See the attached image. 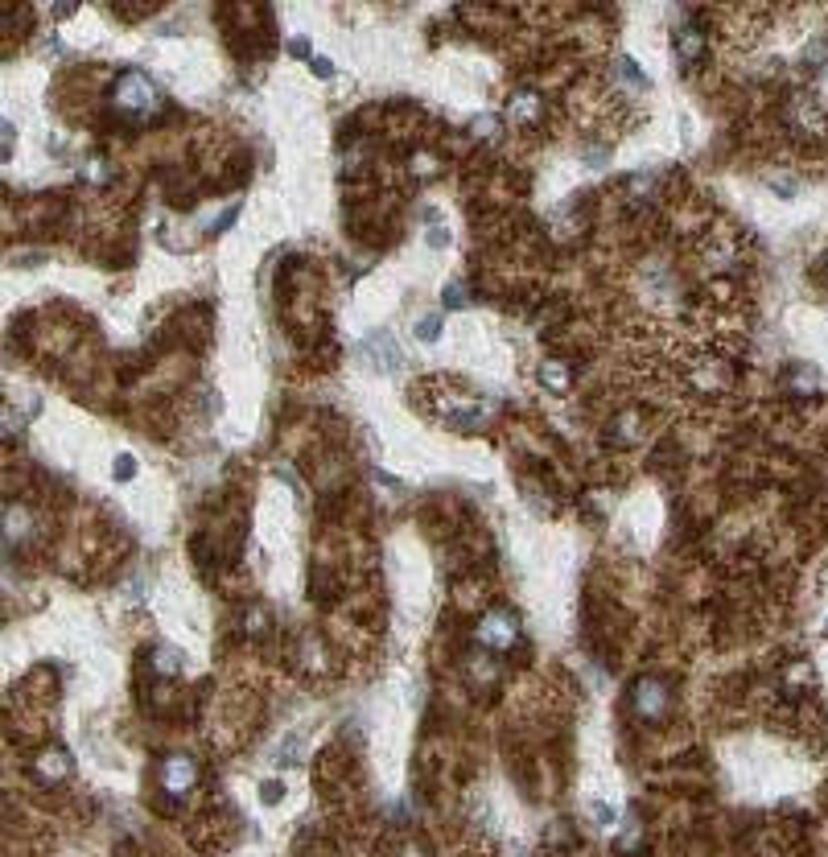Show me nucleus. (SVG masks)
<instances>
[{
    "instance_id": "7c9ffc66",
    "label": "nucleus",
    "mask_w": 828,
    "mask_h": 857,
    "mask_svg": "<svg viewBox=\"0 0 828 857\" xmlns=\"http://www.w3.org/2000/svg\"><path fill=\"white\" fill-rule=\"evenodd\" d=\"M511 857H528V853H520V849H511Z\"/></svg>"
},
{
    "instance_id": "a211bd4d",
    "label": "nucleus",
    "mask_w": 828,
    "mask_h": 857,
    "mask_svg": "<svg viewBox=\"0 0 828 857\" xmlns=\"http://www.w3.org/2000/svg\"><path fill=\"white\" fill-rule=\"evenodd\" d=\"M441 301H445V305H450V310H462V305L470 301V289H466L462 281H450V285H445V289H441Z\"/></svg>"
},
{
    "instance_id": "aec40b11",
    "label": "nucleus",
    "mask_w": 828,
    "mask_h": 857,
    "mask_svg": "<svg viewBox=\"0 0 828 857\" xmlns=\"http://www.w3.org/2000/svg\"><path fill=\"white\" fill-rule=\"evenodd\" d=\"M639 849H643V829H631V833H623V837L614 841V853H618V857L639 853Z\"/></svg>"
},
{
    "instance_id": "f257e3e1",
    "label": "nucleus",
    "mask_w": 828,
    "mask_h": 857,
    "mask_svg": "<svg viewBox=\"0 0 828 857\" xmlns=\"http://www.w3.org/2000/svg\"><path fill=\"white\" fill-rule=\"evenodd\" d=\"M474 639L499 656V651H511L515 643L524 639V623H520V614H515L511 606H495V610H487V614L478 619Z\"/></svg>"
},
{
    "instance_id": "b1692460",
    "label": "nucleus",
    "mask_w": 828,
    "mask_h": 857,
    "mask_svg": "<svg viewBox=\"0 0 828 857\" xmlns=\"http://www.w3.org/2000/svg\"><path fill=\"white\" fill-rule=\"evenodd\" d=\"M470 128L482 136V141H491V132L499 128V120H495V116H474V120H470Z\"/></svg>"
},
{
    "instance_id": "6ab92c4d",
    "label": "nucleus",
    "mask_w": 828,
    "mask_h": 857,
    "mask_svg": "<svg viewBox=\"0 0 828 857\" xmlns=\"http://www.w3.org/2000/svg\"><path fill=\"white\" fill-rule=\"evenodd\" d=\"M441 326H445L441 314H425V318L417 322V338H421V342H437V338H441Z\"/></svg>"
},
{
    "instance_id": "c85d7f7f",
    "label": "nucleus",
    "mask_w": 828,
    "mask_h": 857,
    "mask_svg": "<svg viewBox=\"0 0 828 857\" xmlns=\"http://www.w3.org/2000/svg\"><path fill=\"white\" fill-rule=\"evenodd\" d=\"M314 75H318V79H330V75H334V62H330V58H314Z\"/></svg>"
},
{
    "instance_id": "a878e982",
    "label": "nucleus",
    "mask_w": 828,
    "mask_h": 857,
    "mask_svg": "<svg viewBox=\"0 0 828 857\" xmlns=\"http://www.w3.org/2000/svg\"><path fill=\"white\" fill-rule=\"evenodd\" d=\"M824 58H828V46H824V42H812V46L804 50V62H808V66H816V62H824Z\"/></svg>"
},
{
    "instance_id": "2f4dec72",
    "label": "nucleus",
    "mask_w": 828,
    "mask_h": 857,
    "mask_svg": "<svg viewBox=\"0 0 828 857\" xmlns=\"http://www.w3.org/2000/svg\"><path fill=\"white\" fill-rule=\"evenodd\" d=\"M824 631H828V619H824Z\"/></svg>"
},
{
    "instance_id": "393cba45",
    "label": "nucleus",
    "mask_w": 828,
    "mask_h": 857,
    "mask_svg": "<svg viewBox=\"0 0 828 857\" xmlns=\"http://www.w3.org/2000/svg\"><path fill=\"white\" fill-rule=\"evenodd\" d=\"M590 816H594V820H602V825H614V808H610V804H602V800H594V804H590Z\"/></svg>"
},
{
    "instance_id": "bb28decb",
    "label": "nucleus",
    "mask_w": 828,
    "mask_h": 857,
    "mask_svg": "<svg viewBox=\"0 0 828 857\" xmlns=\"http://www.w3.org/2000/svg\"><path fill=\"white\" fill-rule=\"evenodd\" d=\"M289 54H293V58H309V54H314V46H309V38H293V42H289Z\"/></svg>"
},
{
    "instance_id": "f03ea898",
    "label": "nucleus",
    "mask_w": 828,
    "mask_h": 857,
    "mask_svg": "<svg viewBox=\"0 0 828 857\" xmlns=\"http://www.w3.org/2000/svg\"><path fill=\"white\" fill-rule=\"evenodd\" d=\"M631 713L639 717L643 726H660L664 717L672 713V689L660 676H639L631 684Z\"/></svg>"
},
{
    "instance_id": "39448f33",
    "label": "nucleus",
    "mask_w": 828,
    "mask_h": 857,
    "mask_svg": "<svg viewBox=\"0 0 828 857\" xmlns=\"http://www.w3.org/2000/svg\"><path fill=\"white\" fill-rule=\"evenodd\" d=\"M66 775H71V754H66L62 746H54V750L38 754V763H33V779H38V783H46V787L62 783Z\"/></svg>"
},
{
    "instance_id": "5701e85b",
    "label": "nucleus",
    "mask_w": 828,
    "mask_h": 857,
    "mask_svg": "<svg viewBox=\"0 0 828 857\" xmlns=\"http://www.w3.org/2000/svg\"><path fill=\"white\" fill-rule=\"evenodd\" d=\"M281 796H285V783H281V779H268V783L260 787V800H264V804H281Z\"/></svg>"
},
{
    "instance_id": "f3484780",
    "label": "nucleus",
    "mask_w": 828,
    "mask_h": 857,
    "mask_svg": "<svg viewBox=\"0 0 828 857\" xmlns=\"http://www.w3.org/2000/svg\"><path fill=\"white\" fill-rule=\"evenodd\" d=\"M244 631L248 635H264L268 631V610L264 606H248L244 610Z\"/></svg>"
},
{
    "instance_id": "423d86ee",
    "label": "nucleus",
    "mask_w": 828,
    "mask_h": 857,
    "mask_svg": "<svg viewBox=\"0 0 828 857\" xmlns=\"http://www.w3.org/2000/svg\"><path fill=\"white\" fill-rule=\"evenodd\" d=\"M363 355L375 363V371H396L400 363H404V355H400V347L388 338V334H371L367 342H363Z\"/></svg>"
},
{
    "instance_id": "cd10ccee",
    "label": "nucleus",
    "mask_w": 828,
    "mask_h": 857,
    "mask_svg": "<svg viewBox=\"0 0 828 857\" xmlns=\"http://www.w3.org/2000/svg\"><path fill=\"white\" fill-rule=\"evenodd\" d=\"M429 244H433V248H445V244H450V231H445L441 223H437V227H429Z\"/></svg>"
},
{
    "instance_id": "4be33fe9",
    "label": "nucleus",
    "mask_w": 828,
    "mask_h": 857,
    "mask_svg": "<svg viewBox=\"0 0 828 857\" xmlns=\"http://www.w3.org/2000/svg\"><path fill=\"white\" fill-rule=\"evenodd\" d=\"M132 474H136V458H132V454H120L116 466H112V478H116V483H128Z\"/></svg>"
},
{
    "instance_id": "2eb2a0df",
    "label": "nucleus",
    "mask_w": 828,
    "mask_h": 857,
    "mask_svg": "<svg viewBox=\"0 0 828 857\" xmlns=\"http://www.w3.org/2000/svg\"><path fill=\"white\" fill-rule=\"evenodd\" d=\"M614 66H618V79H623L627 87H635V91H647V87H651V79L639 71V62H635V58H627V54H623Z\"/></svg>"
},
{
    "instance_id": "9d476101",
    "label": "nucleus",
    "mask_w": 828,
    "mask_h": 857,
    "mask_svg": "<svg viewBox=\"0 0 828 857\" xmlns=\"http://www.w3.org/2000/svg\"><path fill=\"white\" fill-rule=\"evenodd\" d=\"M791 120H796L808 136H820V132L828 128V116L816 108V99H808V95H800V99H796V108H791Z\"/></svg>"
},
{
    "instance_id": "20e7f679",
    "label": "nucleus",
    "mask_w": 828,
    "mask_h": 857,
    "mask_svg": "<svg viewBox=\"0 0 828 857\" xmlns=\"http://www.w3.org/2000/svg\"><path fill=\"white\" fill-rule=\"evenodd\" d=\"M194 783H198V763L190 759V754H169V759L161 763V787L169 796H190Z\"/></svg>"
},
{
    "instance_id": "6e6552de",
    "label": "nucleus",
    "mask_w": 828,
    "mask_h": 857,
    "mask_svg": "<svg viewBox=\"0 0 828 857\" xmlns=\"http://www.w3.org/2000/svg\"><path fill=\"white\" fill-rule=\"evenodd\" d=\"M536 380H540V388H544V392L565 396V392L573 388V371H569L561 359H544V363H540V371H536Z\"/></svg>"
},
{
    "instance_id": "c756f323",
    "label": "nucleus",
    "mask_w": 828,
    "mask_h": 857,
    "mask_svg": "<svg viewBox=\"0 0 828 857\" xmlns=\"http://www.w3.org/2000/svg\"><path fill=\"white\" fill-rule=\"evenodd\" d=\"M87 178H91V182H99V178H108V165H99V161H91V165H87Z\"/></svg>"
},
{
    "instance_id": "dca6fc26",
    "label": "nucleus",
    "mask_w": 828,
    "mask_h": 857,
    "mask_svg": "<svg viewBox=\"0 0 828 857\" xmlns=\"http://www.w3.org/2000/svg\"><path fill=\"white\" fill-rule=\"evenodd\" d=\"M235 219H239V202H227V207H223L215 219H206V223H202V231H206V235H223Z\"/></svg>"
},
{
    "instance_id": "4468645a",
    "label": "nucleus",
    "mask_w": 828,
    "mask_h": 857,
    "mask_svg": "<svg viewBox=\"0 0 828 857\" xmlns=\"http://www.w3.org/2000/svg\"><path fill=\"white\" fill-rule=\"evenodd\" d=\"M149 660H153V672L169 676V672H178V668H182V651H178V647H169V643H157V647L149 651Z\"/></svg>"
},
{
    "instance_id": "0eeeda50",
    "label": "nucleus",
    "mask_w": 828,
    "mask_h": 857,
    "mask_svg": "<svg viewBox=\"0 0 828 857\" xmlns=\"http://www.w3.org/2000/svg\"><path fill=\"white\" fill-rule=\"evenodd\" d=\"M445 421H450L454 429H462V433H474V429H482V425L491 421V408L482 404V400H458V408H450Z\"/></svg>"
},
{
    "instance_id": "412c9836",
    "label": "nucleus",
    "mask_w": 828,
    "mask_h": 857,
    "mask_svg": "<svg viewBox=\"0 0 828 857\" xmlns=\"http://www.w3.org/2000/svg\"><path fill=\"white\" fill-rule=\"evenodd\" d=\"M297 750H301V738L289 734V738L281 742V750H276V763H281V767H297Z\"/></svg>"
},
{
    "instance_id": "1a4fd4ad",
    "label": "nucleus",
    "mask_w": 828,
    "mask_h": 857,
    "mask_svg": "<svg viewBox=\"0 0 828 857\" xmlns=\"http://www.w3.org/2000/svg\"><path fill=\"white\" fill-rule=\"evenodd\" d=\"M540 95L536 91H515L511 95V104H507V120L511 124H536L540 120Z\"/></svg>"
},
{
    "instance_id": "ddd939ff",
    "label": "nucleus",
    "mask_w": 828,
    "mask_h": 857,
    "mask_svg": "<svg viewBox=\"0 0 828 857\" xmlns=\"http://www.w3.org/2000/svg\"><path fill=\"white\" fill-rule=\"evenodd\" d=\"M606 437H610L614 445H635V441H639V417H631V413L614 417V421L606 425Z\"/></svg>"
},
{
    "instance_id": "f8f14e48",
    "label": "nucleus",
    "mask_w": 828,
    "mask_h": 857,
    "mask_svg": "<svg viewBox=\"0 0 828 857\" xmlns=\"http://www.w3.org/2000/svg\"><path fill=\"white\" fill-rule=\"evenodd\" d=\"M701 50H705V38H701V29H693V25L676 29V58H680L684 66H693V62L701 58Z\"/></svg>"
},
{
    "instance_id": "9b49d317",
    "label": "nucleus",
    "mask_w": 828,
    "mask_h": 857,
    "mask_svg": "<svg viewBox=\"0 0 828 857\" xmlns=\"http://www.w3.org/2000/svg\"><path fill=\"white\" fill-rule=\"evenodd\" d=\"M787 388L796 392V396H816V388H820L816 367L812 363H791L787 367Z\"/></svg>"
},
{
    "instance_id": "7ed1b4c3",
    "label": "nucleus",
    "mask_w": 828,
    "mask_h": 857,
    "mask_svg": "<svg viewBox=\"0 0 828 857\" xmlns=\"http://www.w3.org/2000/svg\"><path fill=\"white\" fill-rule=\"evenodd\" d=\"M112 104L120 108V112H128V116H153L157 112V87H153V79L149 75H141V71H124L120 79H116V87H112Z\"/></svg>"
}]
</instances>
